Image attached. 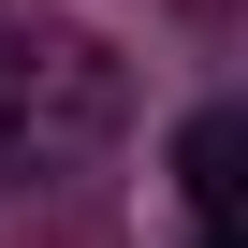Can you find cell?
I'll return each instance as SVG.
<instances>
[{
    "instance_id": "2",
    "label": "cell",
    "mask_w": 248,
    "mask_h": 248,
    "mask_svg": "<svg viewBox=\"0 0 248 248\" xmlns=\"http://www.w3.org/2000/svg\"><path fill=\"white\" fill-rule=\"evenodd\" d=\"M204 248H248V219H219V233H204Z\"/></svg>"
},
{
    "instance_id": "1",
    "label": "cell",
    "mask_w": 248,
    "mask_h": 248,
    "mask_svg": "<svg viewBox=\"0 0 248 248\" xmlns=\"http://www.w3.org/2000/svg\"><path fill=\"white\" fill-rule=\"evenodd\" d=\"M175 190H190V204H219V219L248 204V102H204L190 132H175Z\"/></svg>"
}]
</instances>
